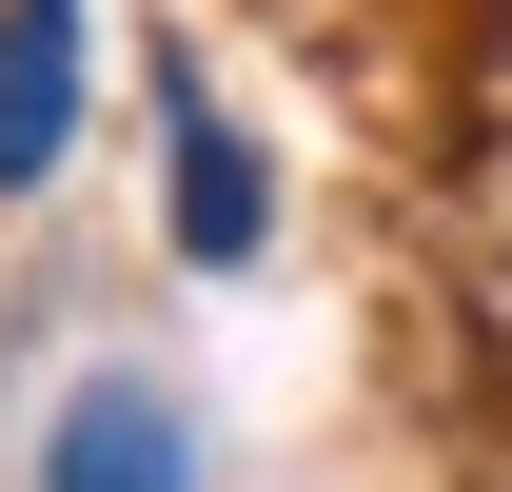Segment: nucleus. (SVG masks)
Masks as SVG:
<instances>
[{"instance_id":"nucleus-1","label":"nucleus","mask_w":512,"mask_h":492,"mask_svg":"<svg viewBox=\"0 0 512 492\" xmlns=\"http://www.w3.org/2000/svg\"><path fill=\"white\" fill-rule=\"evenodd\" d=\"M79 138V0H0V197L60 178Z\"/></svg>"},{"instance_id":"nucleus-2","label":"nucleus","mask_w":512,"mask_h":492,"mask_svg":"<svg viewBox=\"0 0 512 492\" xmlns=\"http://www.w3.org/2000/svg\"><path fill=\"white\" fill-rule=\"evenodd\" d=\"M40 492H178V414H158L138 374H99L60 414V453H40Z\"/></svg>"},{"instance_id":"nucleus-3","label":"nucleus","mask_w":512,"mask_h":492,"mask_svg":"<svg viewBox=\"0 0 512 492\" xmlns=\"http://www.w3.org/2000/svg\"><path fill=\"white\" fill-rule=\"evenodd\" d=\"M178 256H217V276L256 256V158H237L217 119H178Z\"/></svg>"}]
</instances>
